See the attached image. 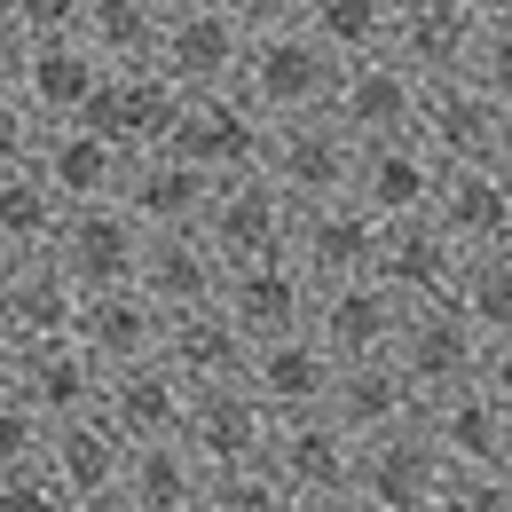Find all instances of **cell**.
<instances>
[{
	"instance_id": "obj_4",
	"label": "cell",
	"mask_w": 512,
	"mask_h": 512,
	"mask_svg": "<svg viewBox=\"0 0 512 512\" xmlns=\"http://www.w3.org/2000/svg\"><path fill=\"white\" fill-rule=\"evenodd\" d=\"M245 24L221 8V0H197V8H166V32H158V79L174 95H213V87H237L245 71Z\"/></svg>"
},
{
	"instance_id": "obj_27",
	"label": "cell",
	"mask_w": 512,
	"mask_h": 512,
	"mask_svg": "<svg viewBox=\"0 0 512 512\" xmlns=\"http://www.w3.org/2000/svg\"><path fill=\"white\" fill-rule=\"evenodd\" d=\"M103 79H111V71L87 56V40H40V48H24L16 95L32 103V119H40V127H79Z\"/></svg>"
},
{
	"instance_id": "obj_55",
	"label": "cell",
	"mask_w": 512,
	"mask_h": 512,
	"mask_svg": "<svg viewBox=\"0 0 512 512\" xmlns=\"http://www.w3.org/2000/svg\"><path fill=\"white\" fill-rule=\"evenodd\" d=\"M158 8H197V0H158Z\"/></svg>"
},
{
	"instance_id": "obj_15",
	"label": "cell",
	"mask_w": 512,
	"mask_h": 512,
	"mask_svg": "<svg viewBox=\"0 0 512 512\" xmlns=\"http://www.w3.org/2000/svg\"><path fill=\"white\" fill-rule=\"evenodd\" d=\"M331 379H339V363L316 347V331L253 339V355H245V386H253V402L268 418H308V410H323Z\"/></svg>"
},
{
	"instance_id": "obj_28",
	"label": "cell",
	"mask_w": 512,
	"mask_h": 512,
	"mask_svg": "<svg viewBox=\"0 0 512 512\" xmlns=\"http://www.w3.org/2000/svg\"><path fill=\"white\" fill-rule=\"evenodd\" d=\"M71 339L103 363V379L111 371H127V363H158V339H166V316L134 292V284H119V292H87L79 300V323H71Z\"/></svg>"
},
{
	"instance_id": "obj_40",
	"label": "cell",
	"mask_w": 512,
	"mask_h": 512,
	"mask_svg": "<svg viewBox=\"0 0 512 512\" xmlns=\"http://www.w3.org/2000/svg\"><path fill=\"white\" fill-rule=\"evenodd\" d=\"M40 449H48V418H40L24 394H0V473L40 465Z\"/></svg>"
},
{
	"instance_id": "obj_33",
	"label": "cell",
	"mask_w": 512,
	"mask_h": 512,
	"mask_svg": "<svg viewBox=\"0 0 512 512\" xmlns=\"http://www.w3.org/2000/svg\"><path fill=\"white\" fill-rule=\"evenodd\" d=\"M71 323H79V292H71V276L56 260H16L8 268V284H0V331L16 339V347H40V339H71Z\"/></svg>"
},
{
	"instance_id": "obj_5",
	"label": "cell",
	"mask_w": 512,
	"mask_h": 512,
	"mask_svg": "<svg viewBox=\"0 0 512 512\" xmlns=\"http://www.w3.org/2000/svg\"><path fill=\"white\" fill-rule=\"evenodd\" d=\"M292 221H300V205L276 190L268 174H229V182H213V197H205L197 237L237 268V260H284L292 253Z\"/></svg>"
},
{
	"instance_id": "obj_49",
	"label": "cell",
	"mask_w": 512,
	"mask_h": 512,
	"mask_svg": "<svg viewBox=\"0 0 512 512\" xmlns=\"http://www.w3.org/2000/svg\"><path fill=\"white\" fill-rule=\"evenodd\" d=\"M457 8H465V16L481 24V32H497V24H512V0H457Z\"/></svg>"
},
{
	"instance_id": "obj_22",
	"label": "cell",
	"mask_w": 512,
	"mask_h": 512,
	"mask_svg": "<svg viewBox=\"0 0 512 512\" xmlns=\"http://www.w3.org/2000/svg\"><path fill=\"white\" fill-rule=\"evenodd\" d=\"M260 465L284 481V497H339V489L355 481V442H347L323 410H308V418H276Z\"/></svg>"
},
{
	"instance_id": "obj_25",
	"label": "cell",
	"mask_w": 512,
	"mask_h": 512,
	"mask_svg": "<svg viewBox=\"0 0 512 512\" xmlns=\"http://www.w3.org/2000/svg\"><path fill=\"white\" fill-rule=\"evenodd\" d=\"M40 465H48V481L64 489L71 505H95V497H119L127 442L111 434V418H103V410H79V418H56V426H48Z\"/></svg>"
},
{
	"instance_id": "obj_14",
	"label": "cell",
	"mask_w": 512,
	"mask_h": 512,
	"mask_svg": "<svg viewBox=\"0 0 512 512\" xmlns=\"http://www.w3.org/2000/svg\"><path fill=\"white\" fill-rule=\"evenodd\" d=\"M512 119L473 87V79H449V87H426V111H418V142L434 166H497L505 158Z\"/></svg>"
},
{
	"instance_id": "obj_17",
	"label": "cell",
	"mask_w": 512,
	"mask_h": 512,
	"mask_svg": "<svg viewBox=\"0 0 512 512\" xmlns=\"http://www.w3.org/2000/svg\"><path fill=\"white\" fill-rule=\"evenodd\" d=\"M292 260L308 268V284H347V276H371V260H379V221H371L355 197L300 205V221H292Z\"/></svg>"
},
{
	"instance_id": "obj_9",
	"label": "cell",
	"mask_w": 512,
	"mask_h": 512,
	"mask_svg": "<svg viewBox=\"0 0 512 512\" xmlns=\"http://www.w3.org/2000/svg\"><path fill=\"white\" fill-rule=\"evenodd\" d=\"M386 56L410 71L418 87L473 79V56H481V24H473L457 0H394V32H386Z\"/></svg>"
},
{
	"instance_id": "obj_19",
	"label": "cell",
	"mask_w": 512,
	"mask_h": 512,
	"mask_svg": "<svg viewBox=\"0 0 512 512\" xmlns=\"http://www.w3.org/2000/svg\"><path fill=\"white\" fill-rule=\"evenodd\" d=\"M457 268H465V253L434 229V213H418V221H379V260H371V276H379L402 308L449 300Z\"/></svg>"
},
{
	"instance_id": "obj_23",
	"label": "cell",
	"mask_w": 512,
	"mask_h": 512,
	"mask_svg": "<svg viewBox=\"0 0 512 512\" xmlns=\"http://www.w3.org/2000/svg\"><path fill=\"white\" fill-rule=\"evenodd\" d=\"M434 229H442L457 253H497V245H512V182L497 166H442Z\"/></svg>"
},
{
	"instance_id": "obj_51",
	"label": "cell",
	"mask_w": 512,
	"mask_h": 512,
	"mask_svg": "<svg viewBox=\"0 0 512 512\" xmlns=\"http://www.w3.org/2000/svg\"><path fill=\"white\" fill-rule=\"evenodd\" d=\"M16 355H24V347H16L8 331H0V394H16Z\"/></svg>"
},
{
	"instance_id": "obj_37",
	"label": "cell",
	"mask_w": 512,
	"mask_h": 512,
	"mask_svg": "<svg viewBox=\"0 0 512 512\" xmlns=\"http://www.w3.org/2000/svg\"><path fill=\"white\" fill-rule=\"evenodd\" d=\"M449 308L473 323L481 339H512V245H497V253H465L457 284H449Z\"/></svg>"
},
{
	"instance_id": "obj_24",
	"label": "cell",
	"mask_w": 512,
	"mask_h": 512,
	"mask_svg": "<svg viewBox=\"0 0 512 512\" xmlns=\"http://www.w3.org/2000/svg\"><path fill=\"white\" fill-rule=\"evenodd\" d=\"M221 276H229V260L213 253L197 229H174V237H150V245H142L134 292H142L158 316H182V308H213V300H221Z\"/></svg>"
},
{
	"instance_id": "obj_38",
	"label": "cell",
	"mask_w": 512,
	"mask_h": 512,
	"mask_svg": "<svg viewBox=\"0 0 512 512\" xmlns=\"http://www.w3.org/2000/svg\"><path fill=\"white\" fill-rule=\"evenodd\" d=\"M300 24L316 32L339 64H355V56H379V48H386V32H394V0H308Z\"/></svg>"
},
{
	"instance_id": "obj_1",
	"label": "cell",
	"mask_w": 512,
	"mask_h": 512,
	"mask_svg": "<svg viewBox=\"0 0 512 512\" xmlns=\"http://www.w3.org/2000/svg\"><path fill=\"white\" fill-rule=\"evenodd\" d=\"M331 79H339V56L323 48L308 24H268V32L245 40L237 95L253 103L268 127H284V119H316V111H331Z\"/></svg>"
},
{
	"instance_id": "obj_53",
	"label": "cell",
	"mask_w": 512,
	"mask_h": 512,
	"mask_svg": "<svg viewBox=\"0 0 512 512\" xmlns=\"http://www.w3.org/2000/svg\"><path fill=\"white\" fill-rule=\"evenodd\" d=\"M497 174H505V182H512V134H505V158H497Z\"/></svg>"
},
{
	"instance_id": "obj_42",
	"label": "cell",
	"mask_w": 512,
	"mask_h": 512,
	"mask_svg": "<svg viewBox=\"0 0 512 512\" xmlns=\"http://www.w3.org/2000/svg\"><path fill=\"white\" fill-rule=\"evenodd\" d=\"M473 87L497 103L512 119V24H497V32H481V56H473Z\"/></svg>"
},
{
	"instance_id": "obj_7",
	"label": "cell",
	"mask_w": 512,
	"mask_h": 512,
	"mask_svg": "<svg viewBox=\"0 0 512 512\" xmlns=\"http://www.w3.org/2000/svg\"><path fill=\"white\" fill-rule=\"evenodd\" d=\"M386 363H394L402 379L418 386V402H434V394H457V386H473V371H481V331L457 316L449 300L402 308V331H394Z\"/></svg>"
},
{
	"instance_id": "obj_30",
	"label": "cell",
	"mask_w": 512,
	"mask_h": 512,
	"mask_svg": "<svg viewBox=\"0 0 512 512\" xmlns=\"http://www.w3.org/2000/svg\"><path fill=\"white\" fill-rule=\"evenodd\" d=\"M245 355H253V339L221 308H182V316H166V339H158V363L182 386H237Z\"/></svg>"
},
{
	"instance_id": "obj_3",
	"label": "cell",
	"mask_w": 512,
	"mask_h": 512,
	"mask_svg": "<svg viewBox=\"0 0 512 512\" xmlns=\"http://www.w3.org/2000/svg\"><path fill=\"white\" fill-rule=\"evenodd\" d=\"M355 158H363V142L339 127L331 111H316V119H284V127H268L260 174L292 197V205H323V197L355 190Z\"/></svg>"
},
{
	"instance_id": "obj_56",
	"label": "cell",
	"mask_w": 512,
	"mask_h": 512,
	"mask_svg": "<svg viewBox=\"0 0 512 512\" xmlns=\"http://www.w3.org/2000/svg\"><path fill=\"white\" fill-rule=\"evenodd\" d=\"M505 473H512V457H505Z\"/></svg>"
},
{
	"instance_id": "obj_21",
	"label": "cell",
	"mask_w": 512,
	"mask_h": 512,
	"mask_svg": "<svg viewBox=\"0 0 512 512\" xmlns=\"http://www.w3.org/2000/svg\"><path fill=\"white\" fill-rule=\"evenodd\" d=\"M434 190H442V166L426 158L418 134H402V142H363L355 190L347 197H355L371 221H418V213H434Z\"/></svg>"
},
{
	"instance_id": "obj_11",
	"label": "cell",
	"mask_w": 512,
	"mask_h": 512,
	"mask_svg": "<svg viewBox=\"0 0 512 512\" xmlns=\"http://www.w3.org/2000/svg\"><path fill=\"white\" fill-rule=\"evenodd\" d=\"M308 331L331 363H379L402 331V300L386 292L379 276H347V284H316Z\"/></svg>"
},
{
	"instance_id": "obj_41",
	"label": "cell",
	"mask_w": 512,
	"mask_h": 512,
	"mask_svg": "<svg viewBox=\"0 0 512 512\" xmlns=\"http://www.w3.org/2000/svg\"><path fill=\"white\" fill-rule=\"evenodd\" d=\"M0 16L24 32V48H40V40H79L87 0H0Z\"/></svg>"
},
{
	"instance_id": "obj_12",
	"label": "cell",
	"mask_w": 512,
	"mask_h": 512,
	"mask_svg": "<svg viewBox=\"0 0 512 512\" xmlns=\"http://www.w3.org/2000/svg\"><path fill=\"white\" fill-rule=\"evenodd\" d=\"M221 316L237 323L245 339H284V331H308V308H316V284L308 268L284 253V260H237L221 276Z\"/></svg>"
},
{
	"instance_id": "obj_35",
	"label": "cell",
	"mask_w": 512,
	"mask_h": 512,
	"mask_svg": "<svg viewBox=\"0 0 512 512\" xmlns=\"http://www.w3.org/2000/svg\"><path fill=\"white\" fill-rule=\"evenodd\" d=\"M158 32H166L158 0H87V16H79V40L103 71H150L158 64Z\"/></svg>"
},
{
	"instance_id": "obj_34",
	"label": "cell",
	"mask_w": 512,
	"mask_h": 512,
	"mask_svg": "<svg viewBox=\"0 0 512 512\" xmlns=\"http://www.w3.org/2000/svg\"><path fill=\"white\" fill-rule=\"evenodd\" d=\"M205 465H197V449L174 434V442H142L127 449V465H119V497L134 512H197L205 505Z\"/></svg>"
},
{
	"instance_id": "obj_13",
	"label": "cell",
	"mask_w": 512,
	"mask_h": 512,
	"mask_svg": "<svg viewBox=\"0 0 512 512\" xmlns=\"http://www.w3.org/2000/svg\"><path fill=\"white\" fill-rule=\"evenodd\" d=\"M276 418L253 402V386H190V410H182V442L197 449L205 473H229V465H260L268 457Z\"/></svg>"
},
{
	"instance_id": "obj_43",
	"label": "cell",
	"mask_w": 512,
	"mask_h": 512,
	"mask_svg": "<svg viewBox=\"0 0 512 512\" xmlns=\"http://www.w3.org/2000/svg\"><path fill=\"white\" fill-rule=\"evenodd\" d=\"M434 512H512V473H449Z\"/></svg>"
},
{
	"instance_id": "obj_45",
	"label": "cell",
	"mask_w": 512,
	"mask_h": 512,
	"mask_svg": "<svg viewBox=\"0 0 512 512\" xmlns=\"http://www.w3.org/2000/svg\"><path fill=\"white\" fill-rule=\"evenodd\" d=\"M0 512H71V497L48 481V465H24V473H0Z\"/></svg>"
},
{
	"instance_id": "obj_31",
	"label": "cell",
	"mask_w": 512,
	"mask_h": 512,
	"mask_svg": "<svg viewBox=\"0 0 512 512\" xmlns=\"http://www.w3.org/2000/svg\"><path fill=\"white\" fill-rule=\"evenodd\" d=\"M205 197H213V182H205L197 166H182L174 150H150V158L127 166L119 205L134 213L142 237H174V229H197V221H205Z\"/></svg>"
},
{
	"instance_id": "obj_46",
	"label": "cell",
	"mask_w": 512,
	"mask_h": 512,
	"mask_svg": "<svg viewBox=\"0 0 512 512\" xmlns=\"http://www.w3.org/2000/svg\"><path fill=\"white\" fill-rule=\"evenodd\" d=\"M473 386H481L497 410H512V339H481V371H473Z\"/></svg>"
},
{
	"instance_id": "obj_54",
	"label": "cell",
	"mask_w": 512,
	"mask_h": 512,
	"mask_svg": "<svg viewBox=\"0 0 512 512\" xmlns=\"http://www.w3.org/2000/svg\"><path fill=\"white\" fill-rule=\"evenodd\" d=\"M8 268H16V260H8V253H0V284H8Z\"/></svg>"
},
{
	"instance_id": "obj_47",
	"label": "cell",
	"mask_w": 512,
	"mask_h": 512,
	"mask_svg": "<svg viewBox=\"0 0 512 512\" xmlns=\"http://www.w3.org/2000/svg\"><path fill=\"white\" fill-rule=\"evenodd\" d=\"M221 8H229L245 32H268V24H300V8H308V0H221Z\"/></svg>"
},
{
	"instance_id": "obj_32",
	"label": "cell",
	"mask_w": 512,
	"mask_h": 512,
	"mask_svg": "<svg viewBox=\"0 0 512 512\" xmlns=\"http://www.w3.org/2000/svg\"><path fill=\"white\" fill-rule=\"evenodd\" d=\"M16 394L56 426V418H79L103 402V363L79 347V339H40L16 355Z\"/></svg>"
},
{
	"instance_id": "obj_44",
	"label": "cell",
	"mask_w": 512,
	"mask_h": 512,
	"mask_svg": "<svg viewBox=\"0 0 512 512\" xmlns=\"http://www.w3.org/2000/svg\"><path fill=\"white\" fill-rule=\"evenodd\" d=\"M40 119H32V103L16 95V87H0V166H32V150H40Z\"/></svg>"
},
{
	"instance_id": "obj_52",
	"label": "cell",
	"mask_w": 512,
	"mask_h": 512,
	"mask_svg": "<svg viewBox=\"0 0 512 512\" xmlns=\"http://www.w3.org/2000/svg\"><path fill=\"white\" fill-rule=\"evenodd\" d=\"M71 512H134L127 497H95V505H71Z\"/></svg>"
},
{
	"instance_id": "obj_39",
	"label": "cell",
	"mask_w": 512,
	"mask_h": 512,
	"mask_svg": "<svg viewBox=\"0 0 512 512\" xmlns=\"http://www.w3.org/2000/svg\"><path fill=\"white\" fill-rule=\"evenodd\" d=\"M197 512H292V497H284V481L268 465H229V473L205 481V505Z\"/></svg>"
},
{
	"instance_id": "obj_36",
	"label": "cell",
	"mask_w": 512,
	"mask_h": 512,
	"mask_svg": "<svg viewBox=\"0 0 512 512\" xmlns=\"http://www.w3.org/2000/svg\"><path fill=\"white\" fill-rule=\"evenodd\" d=\"M64 229V197L40 182V166H0V253L40 260Z\"/></svg>"
},
{
	"instance_id": "obj_20",
	"label": "cell",
	"mask_w": 512,
	"mask_h": 512,
	"mask_svg": "<svg viewBox=\"0 0 512 512\" xmlns=\"http://www.w3.org/2000/svg\"><path fill=\"white\" fill-rule=\"evenodd\" d=\"M323 418H331L347 442H379V434L418 426V418H426V402H418V386H410V379H402V371L379 355V363H339Z\"/></svg>"
},
{
	"instance_id": "obj_48",
	"label": "cell",
	"mask_w": 512,
	"mask_h": 512,
	"mask_svg": "<svg viewBox=\"0 0 512 512\" xmlns=\"http://www.w3.org/2000/svg\"><path fill=\"white\" fill-rule=\"evenodd\" d=\"M16 71H24V32L0 16V87H16Z\"/></svg>"
},
{
	"instance_id": "obj_16",
	"label": "cell",
	"mask_w": 512,
	"mask_h": 512,
	"mask_svg": "<svg viewBox=\"0 0 512 512\" xmlns=\"http://www.w3.org/2000/svg\"><path fill=\"white\" fill-rule=\"evenodd\" d=\"M174 111H182V95H174L158 71H111V79L95 87V103H87V119H79V127L103 134V142H111V150H127V158H150V150H166Z\"/></svg>"
},
{
	"instance_id": "obj_26",
	"label": "cell",
	"mask_w": 512,
	"mask_h": 512,
	"mask_svg": "<svg viewBox=\"0 0 512 512\" xmlns=\"http://www.w3.org/2000/svg\"><path fill=\"white\" fill-rule=\"evenodd\" d=\"M32 166H40V182L71 205H119V190H127V150H111L103 134L87 127H48L40 134V150H32Z\"/></svg>"
},
{
	"instance_id": "obj_50",
	"label": "cell",
	"mask_w": 512,
	"mask_h": 512,
	"mask_svg": "<svg viewBox=\"0 0 512 512\" xmlns=\"http://www.w3.org/2000/svg\"><path fill=\"white\" fill-rule=\"evenodd\" d=\"M292 512H363V505H355V489H339V497H292Z\"/></svg>"
},
{
	"instance_id": "obj_2",
	"label": "cell",
	"mask_w": 512,
	"mask_h": 512,
	"mask_svg": "<svg viewBox=\"0 0 512 512\" xmlns=\"http://www.w3.org/2000/svg\"><path fill=\"white\" fill-rule=\"evenodd\" d=\"M166 150L197 166L205 182H229V174H260V150H268V119H260L253 103L237 95V87H213V95H182V111H174V134H166Z\"/></svg>"
},
{
	"instance_id": "obj_6",
	"label": "cell",
	"mask_w": 512,
	"mask_h": 512,
	"mask_svg": "<svg viewBox=\"0 0 512 512\" xmlns=\"http://www.w3.org/2000/svg\"><path fill=\"white\" fill-rule=\"evenodd\" d=\"M355 505L363 512H434L449 489L442 449L426 442V426H402V434H379V442H355Z\"/></svg>"
},
{
	"instance_id": "obj_8",
	"label": "cell",
	"mask_w": 512,
	"mask_h": 512,
	"mask_svg": "<svg viewBox=\"0 0 512 512\" xmlns=\"http://www.w3.org/2000/svg\"><path fill=\"white\" fill-rule=\"evenodd\" d=\"M142 229H134L127 205H71L64 229H56V245H48V260L71 276V292L87 300V292H119V284H134V268H142Z\"/></svg>"
},
{
	"instance_id": "obj_29",
	"label": "cell",
	"mask_w": 512,
	"mask_h": 512,
	"mask_svg": "<svg viewBox=\"0 0 512 512\" xmlns=\"http://www.w3.org/2000/svg\"><path fill=\"white\" fill-rule=\"evenodd\" d=\"M95 410L111 418V434L127 449L174 442V434H182V410H190V386L174 379L166 363H127V371L103 379V402H95Z\"/></svg>"
},
{
	"instance_id": "obj_18",
	"label": "cell",
	"mask_w": 512,
	"mask_h": 512,
	"mask_svg": "<svg viewBox=\"0 0 512 512\" xmlns=\"http://www.w3.org/2000/svg\"><path fill=\"white\" fill-rule=\"evenodd\" d=\"M418 426H426V442L442 449L449 473H505V457H512V410H497L481 386L434 394Z\"/></svg>"
},
{
	"instance_id": "obj_10",
	"label": "cell",
	"mask_w": 512,
	"mask_h": 512,
	"mask_svg": "<svg viewBox=\"0 0 512 512\" xmlns=\"http://www.w3.org/2000/svg\"><path fill=\"white\" fill-rule=\"evenodd\" d=\"M418 111H426V87L394 64L386 48L339 64V79H331V119L355 134V142H402V134H418Z\"/></svg>"
}]
</instances>
